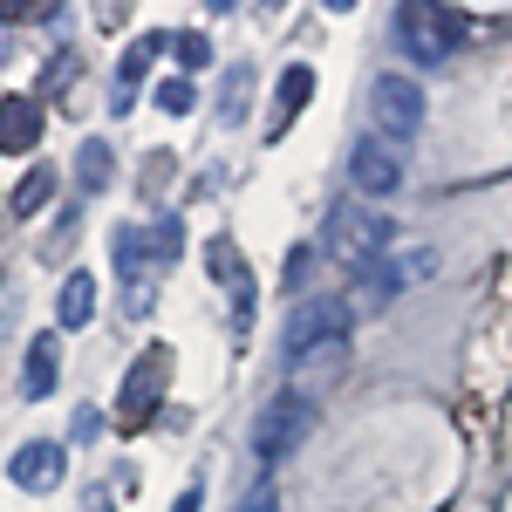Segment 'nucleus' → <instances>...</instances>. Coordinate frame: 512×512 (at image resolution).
Wrapping results in <instances>:
<instances>
[{
	"label": "nucleus",
	"mask_w": 512,
	"mask_h": 512,
	"mask_svg": "<svg viewBox=\"0 0 512 512\" xmlns=\"http://www.w3.org/2000/svg\"><path fill=\"white\" fill-rule=\"evenodd\" d=\"M342 355H349V301H335V294L301 301L287 321V369L301 376V396H308V383L321 390L342 369Z\"/></svg>",
	"instance_id": "f257e3e1"
},
{
	"label": "nucleus",
	"mask_w": 512,
	"mask_h": 512,
	"mask_svg": "<svg viewBox=\"0 0 512 512\" xmlns=\"http://www.w3.org/2000/svg\"><path fill=\"white\" fill-rule=\"evenodd\" d=\"M465 14H451V7H437V0H403L396 7V41L424 62V69H437V62H451L458 48H465Z\"/></svg>",
	"instance_id": "f03ea898"
},
{
	"label": "nucleus",
	"mask_w": 512,
	"mask_h": 512,
	"mask_svg": "<svg viewBox=\"0 0 512 512\" xmlns=\"http://www.w3.org/2000/svg\"><path fill=\"white\" fill-rule=\"evenodd\" d=\"M424 110H431V103H424V89H417V76H376L369 82V123H376V137H383V144H410V137H417V130H424Z\"/></svg>",
	"instance_id": "7ed1b4c3"
},
{
	"label": "nucleus",
	"mask_w": 512,
	"mask_h": 512,
	"mask_svg": "<svg viewBox=\"0 0 512 512\" xmlns=\"http://www.w3.org/2000/svg\"><path fill=\"white\" fill-rule=\"evenodd\" d=\"M308 424H315V396H301V390H280L260 417H253V458L260 465H280L301 437H308Z\"/></svg>",
	"instance_id": "20e7f679"
},
{
	"label": "nucleus",
	"mask_w": 512,
	"mask_h": 512,
	"mask_svg": "<svg viewBox=\"0 0 512 512\" xmlns=\"http://www.w3.org/2000/svg\"><path fill=\"white\" fill-rule=\"evenodd\" d=\"M390 246V219L383 212H362V205H335L328 212V253L342 267H376Z\"/></svg>",
	"instance_id": "39448f33"
},
{
	"label": "nucleus",
	"mask_w": 512,
	"mask_h": 512,
	"mask_svg": "<svg viewBox=\"0 0 512 512\" xmlns=\"http://www.w3.org/2000/svg\"><path fill=\"white\" fill-rule=\"evenodd\" d=\"M164 383H171V349H144L137 362H130V376H123V403H117L130 431L164 403Z\"/></svg>",
	"instance_id": "423d86ee"
},
{
	"label": "nucleus",
	"mask_w": 512,
	"mask_h": 512,
	"mask_svg": "<svg viewBox=\"0 0 512 512\" xmlns=\"http://www.w3.org/2000/svg\"><path fill=\"white\" fill-rule=\"evenodd\" d=\"M349 178H355L362 198H390L396 185H403V158H396L383 137H362V144L349 151Z\"/></svg>",
	"instance_id": "0eeeda50"
},
{
	"label": "nucleus",
	"mask_w": 512,
	"mask_h": 512,
	"mask_svg": "<svg viewBox=\"0 0 512 512\" xmlns=\"http://www.w3.org/2000/svg\"><path fill=\"white\" fill-rule=\"evenodd\" d=\"M7 478H14L21 492H55V485H62V444H55V437L21 444V451L7 458Z\"/></svg>",
	"instance_id": "6e6552de"
},
{
	"label": "nucleus",
	"mask_w": 512,
	"mask_h": 512,
	"mask_svg": "<svg viewBox=\"0 0 512 512\" xmlns=\"http://www.w3.org/2000/svg\"><path fill=\"white\" fill-rule=\"evenodd\" d=\"M55 376H62V349H55V335H35L28 342V362H21V396L28 403L55 396Z\"/></svg>",
	"instance_id": "1a4fd4ad"
},
{
	"label": "nucleus",
	"mask_w": 512,
	"mask_h": 512,
	"mask_svg": "<svg viewBox=\"0 0 512 512\" xmlns=\"http://www.w3.org/2000/svg\"><path fill=\"white\" fill-rule=\"evenodd\" d=\"M35 144H41L35 96H7V103H0V151H35Z\"/></svg>",
	"instance_id": "9d476101"
},
{
	"label": "nucleus",
	"mask_w": 512,
	"mask_h": 512,
	"mask_svg": "<svg viewBox=\"0 0 512 512\" xmlns=\"http://www.w3.org/2000/svg\"><path fill=\"white\" fill-rule=\"evenodd\" d=\"M308 96H315V69H301V62H294V69L280 76V96H274V137L301 117V103H308Z\"/></svg>",
	"instance_id": "9b49d317"
},
{
	"label": "nucleus",
	"mask_w": 512,
	"mask_h": 512,
	"mask_svg": "<svg viewBox=\"0 0 512 512\" xmlns=\"http://www.w3.org/2000/svg\"><path fill=\"white\" fill-rule=\"evenodd\" d=\"M55 315H62V328H89V315H96V280H89V274H69V280H62Z\"/></svg>",
	"instance_id": "f8f14e48"
},
{
	"label": "nucleus",
	"mask_w": 512,
	"mask_h": 512,
	"mask_svg": "<svg viewBox=\"0 0 512 512\" xmlns=\"http://www.w3.org/2000/svg\"><path fill=\"white\" fill-rule=\"evenodd\" d=\"M76 185L82 192H103V185H110V144H103V137H89L76 151Z\"/></svg>",
	"instance_id": "ddd939ff"
},
{
	"label": "nucleus",
	"mask_w": 512,
	"mask_h": 512,
	"mask_svg": "<svg viewBox=\"0 0 512 512\" xmlns=\"http://www.w3.org/2000/svg\"><path fill=\"white\" fill-rule=\"evenodd\" d=\"M48 198H55V171H48V164H35V171L14 185V212H21V219H35Z\"/></svg>",
	"instance_id": "4468645a"
},
{
	"label": "nucleus",
	"mask_w": 512,
	"mask_h": 512,
	"mask_svg": "<svg viewBox=\"0 0 512 512\" xmlns=\"http://www.w3.org/2000/svg\"><path fill=\"white\" fill-rule=\"evenodd\" d=\"M383 267L396 274V287H410V280H431V274H437V246H403V253H396V260H383Z\"/></svg>",
	"instance_id": "2eb2a0df"
},
{
	"label": "nucleus",
	"mask_w": 512,
	"mask_h": 512,
	"mask_svg": "<svg viewBox=\"0 0 512 512\" xmlns=\"http://www.w3.org/2000/svg\"><path fill=\"white\" fill-rule=\"evenodd\" d=\"M117 274L130 280V294H144V260H137V226H117Z\"/></svg>",
	"instance_id": "dca6fc26"
},
{
	"label": "nucleus",
	"mask_w": 512,
	"mask_h": 512,
	"mask_svg": "<svg viewBox=\"0 0 512 512\" xmlns=\"http://www.w3.org/2000/svg\"><path fill=\"white\" fill-rule=\"evenodd\" d=\"M246 89H253V69H226V96H219V123H246Z\"/></svg>",
	"instance_id": "f3484780"
},
{
	"label": "nucleus",
	"mask_w": 512,
	"mask_h": 512,
	"mask_svg": "<svg viewBox=\"0 0 512 512\" xmlns=\"http://www.w3.org/2000/svg\"><path fill=\"white\" fill-rule=\"evenodd\" d=\"M178 246H185L178 219H158V226H151V260H158V267H171V260H178Z\"/></svg>",
	"instance_id": "a211bd4d"
},
{
	"label": "nucleus",
	"mask_w": 512,
	"mask_h": 512,
	"mask_svg": "<svg viewBox=\"0 0 512 512\" xmlns=\"http://www.w3.org/2000/svg\"><path fill=\"white\" fill-rule=\"evenodd\" d=\"M192 96H198V89H192V82H185V76L158 82V110H164V117H185V110H192Z\"/></svg>",
	"instance_id": "6ab92c4d"
},
{
	"label": "nucleus",
	"mask_w": 512,
	"mask_h": 512,
	"mask_svg": "<svg viewBox=\"0 0 512 512\" xmlns=\"http://www.w3.org/2000/svg\"><path fill=\"white\" fill-rule=\"evenodd\" d=\"M171 48H178V62H185V69H205V62H212V48H205V35H178Z\"/></svg>",
	"instance_id": "aec40b11"
},
{
	"label": "nucleus",
	"mask_w": 512,
	"mask_h": 512,
	"mask_svg": "<svg viewBox=\"0 0 512 512\" xmlns=\"http://www.w3.org/2000/svg\"><path fill=\"white\" fill-rule=\"evenodd\" d=\"M308 267H315V246H294V260H287V287H301Z\"/></svg>",
	"instance_id": "412c9836"
},
{
	"label": "nucleus",
	"mask_w": 512,
	"mask_h": 512,
	"mask_svg": "<svg viewBox=\"0 0 512 512\" xmlns=\"http://www.w3.org/2000/svg\"><path fill=\"white\" fill-rule=\"evenodd\" d=\"M96 431H103V410H89V403H82V410H76V437H96Z\"/></svg>",
	"instance_id": "4be33fe9"
},
{
	"label": "nucleus",
	"mask_w": 512,
	"mask_h": 512,
	"mask_svg": "<svg viewBox=\"0 0 512 512\" xmlns=\"http://www.w3.org/2000/svg\"><path fill=\"white\" fill-rule=\"evenodd\" d=\"M239 512H280V506H274V492H267V485H253V499H246Z\"/></svg>",
	"instance_id": "5701e85b"
},
{
	"label": "nucleus",
	"mask_w": 512,
	"mask_h": 512,
	"mask_svg": "<svg viewBox=\"0 0 512 512\" xmlns=\"http://www.w3.org/2000/svg\"><path fill=\"white\" fill-rule=\"evenodd\" d=\"M171 512H198V485H192V492H178V506H171Z\"/></svg>",
	"instance_id": "b1692460"
},
{
	"label": "nucleus",
	"mask_w": 512,
	"mask_h": 512,
	"mask_svg": "<svg viewBox=\"0 0 512 512\" xmlns=\"http://www.w3.org/2000/svg\"><path fill=\"white\" fill-rule=\"evenodd\" d=\"M103 512H110V506H103Z\"/></svg>",
	"instance_id": "393cba45"
}]
</instances>
